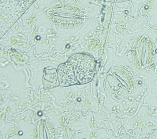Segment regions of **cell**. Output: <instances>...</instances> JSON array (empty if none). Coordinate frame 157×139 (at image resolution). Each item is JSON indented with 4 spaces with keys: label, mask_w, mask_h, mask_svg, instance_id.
Segmentation results:
<instances>
[{
    "label": "cell",
    "mask_w": 157,
    "mask_h": 139,
    "mask_svg": "<svg viewBox=\"0 0 157 139\" xmlns=\"http://www.w3.org/2000/svg\"><path fill=\"white\" fill-rule=\"evenodd\" d=\"M95 68V60L91 56L74 55L58 67L60 83L64 86L86 84L93 78Z\"/></svg>",
    "instance_id": "1"
}]
</instances>
